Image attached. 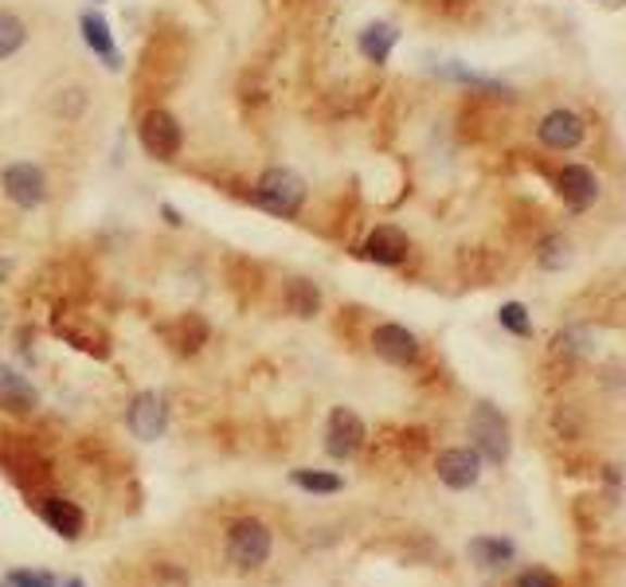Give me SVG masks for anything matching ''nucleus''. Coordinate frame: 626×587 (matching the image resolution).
<instances>
[{
  "label": "nucleus",
  "instance_id": "9b49d317",
  "mask_svg": "<svg viewBox=\"0 0 626 587\" xmlns=\"http://www.w3.org/2000/svg\"><path fill=\"white\" fill-rule=\"evenodd\" d=\"M78 36H83V43L95 51L98 63H102L107 71L126 67V59H122V51H117V43H114V32H110V20L98 9L78 12Z\"/></svg>",
  "mask_w": 626,
  "mask_h": 587
},
{
  "label": "nucleus",
  "instance_id": "cd10ccee",
  "mask_svg": "<svg viewBox=\"0 0 626 587\" xmlns=\"http://www.w3.org/2000/svg\"><path fill=\"white\" fill-rule=\"evenodd\" d=\"M9 274H12V259H0V283H4Z\"/></svg>",
  "mask_w": 626,
  "mask_h": 587
},
{
  "label": "nucleus",
  "instance_id": "f3484780",
  "mask_svg": "<svg viewBox=\"0 0 626 587\" xmlns=\"http://www.w3.org/2000/svg\"><path fill=\"white\" fill-rule=\"evenodd\" d=\"M283 305L286 313H293V317H317L322 313V290H317V283L313 278H302V274H293V278H286L283 286Z\"/></svg>",
  "mask_w": 626,
  "mask_h": 587
},
{
  "label": "nucleus",
  "instance_id": "f8f14e48",
  "mask_svg": "<svg viewBox=\"0 0 626 587\" xmlns=\"http://www.w3.org/2000/svg\"><path fill=\"white\" fill-rule=\"evenodd\" d=\"M435 474L447 489H470L481 478V454L474 447H450L435 462Z\"/></svg>",
  "mask_w": 626,
  "mask_h": 587
},
{
  "label": "nucleus",
  "instance_id": "393cba45",
  "mask_svg": "<svg viewBox=\"0 0 626 587\" xmlns=\"http://www.w3.org/2000/svg\"><path fill=\"white\" fill-rule=\"evenodd\" d=\"M4 587H59V584H55V576H48V572H9Z\"/></svg>",
  "mask_w": 626,
  "mask_h": 587
},
{
  "label": "nucleus",
  "instance_id": "20e7f679",
  "mask_svg": "<svg viewBox=\"0 0 626 587\" xmlns=\"http://www.w3.org/2000/svg\"><path fill=\"white\" fill-rule=\"evenodd\" d=\"M0 188L9 196V204H16L20 212H32V208H43L48 204V173L36 165V161H12L4 165L0 173Z\"/></svg>",
  "mask_w": 626,
  "mask_h": 587
},
{
  "label": "nucleus",
  "instance_id": "6e6552de",
  "mask_svg": "<svg viewBox=\"0 0 626 587\" xmlns=\"http://www.w3.org/2000/svg\"><path fill=\"white\" fill-rule=\"evenodd\" d=\"M364 439H368V430H364V420L356 411L352 408L329 411V423H325V450H329L333 459L337 462L352 459V454L364 447Z\"/></svg>",
  "mask_w": 626,
  "mask_h": 587
},
{
  "label": "nucleus",
  "instance_id": "f257e3e1",
  "mask_svg": "<svg viewBox=\"0 0 626 587\" xmlns=\"http://www.w3.org/2000/svg\"><path fill=\"white\" fill-rule=\"evenodd\" d=\"M305 200H310V185H305V176H298L293 168L286 165H274L266 168L251 188V204L259 212L274 215V220H293V215L302 212Z\"/></svg>",
  "mask_w": 626,
  "mask_h": 587
},
{
  "label": "nucleus",
  "instance_id": "ddd939ff",
  "mask_svg": "<svg viewBox=\"0 0 626 587\" xmlns=\"http://www.w3.org/2000/svg\"><path fill=\"white\" fill-rule=\"evenodd\" d=\"M556 192L572 212H587V208L599 200L603 188H599V176L587 165H564L556 173Z\"/></svg>",
  "mask_w": 626,
  "mask_h": 587
},
{
  "label": "nucleus",
  "instance_id": "b1692460",
  "mask_svg": "<svg viewBox=\"0 0 626 587\" xmlns=\"http://www.w3.org/2000/svg\"><path fill=\"white\" fill-rule=\"evenodd\" d=\"M498 325L513 333V337H533V317H528V310L521 302H505V305H501V310H498Z\"/></svg>",
  "mask_w": 626,
  "mask_h": 587
},
{
  "label": "nucleus",
  "instance_id": "6ab92c4d",
  "mask_svg": "<svg viewBox=\"0 0 626 587\" xmlns=\"http://www.w3.org/2000/svg\"><path fill=\"white\" fill-rule=\"evenodd\" d=\"M513 557H517V548H513V540H505V537L470 540V560L478 567H505V564H513Z\"/></svg>",
  "mask_w": 626,
  "mask_h": 587
},
{
  "label": "nucleus",
  "instance_id": "412c9836",
  "mask_svg": "<svg viewBox=\"0 0 626 587\" xmlns=\"http://www.w3.org/2000/svg\"><path fill=\"white\" fill-rule=\"evenodd\" d=\"M173 341L180 345L185 357H192V352H200L208 345V322L200 317V313H185L173 329Z\"/></svg>",
  "mask_w": 626,
  "mask_h": 587
},
{
  "label": "nucleus",
  "instance_id": "39448f33",
  "mask_svg": "<svg viewBox=\"0 0 626 587\" xmlns=\"http://www.w3.org/2000/svg\"><path fill=\"white\" fill-rule=\"evenodd\" d=\"M470 439H474V450L481 459L501 466L509 459V423L493 403H478L474 415H470Z\"/></svg>",
  "mask_w": 626,
  "mask_h": 587
},
{
  "label": "nucleus",
  "instance_id": "4468645a",
  "mask_svg": "<svg viewBox=\"0 0 626 587\" xmlns=\"http://www.w3.org/2000/svg\"><path fill=\"white\" fill-rule=\"evenodd\" d=\"M396 43H400V28L388 24V20H372V24H364L356 32V48H361V55L368 59L372 67H384L388 55L396 51Z\"/></svg>",
  "mask_w": 626,
  "mask_h": 587
},
{
  "label": "nucleus",
  "instance_id": "9d476101",
  "mask_svg": "<svg viewBox=\"0 0 626 587\" xmlns=\"http://www.w3.org/2000/svg\"><path fill=\"white\" fill-rule=\"evenodd\" d=\"M361 254L376 266H403V263H408V254H411V239H408V232H403V227L376 224L368 235H364Z\"/></svg>",
  "mask_w": 626,
  "mask_h": 587
},
{
  "label": "nucleus",
  "instance_id": "a211bd4d",
  "mask_svg": "<svg viewBox=\"0 0 626 587\" xmlns=\"http://www.w3.org/2000/svg\"><path fill=\"white\" fill-rule=\"evenodd\" d=\"M439 75H442V78H450V83H459V87L478 90V95L513 98V87H505V83H501V78L478 75V71H470L466 63H459V59H450V63H442V67H439Z\"/></svg>",
  "mask_w": 626,
  "mask_h": 587
},
{
  "label": "nucleus",
  "instance_id": "2eb2a0df",
  "mask_svg": "<svg viewBox=\"0 0 626 587\" xmlns=\"http://www.w3.org/2000/svg\"><path fill=\"white\" fill-rule=\"evenodd\" d=\"M0 408L12 411V415H28L39 408V391L28 376H20L16 369L0 364Z\"/></svg>",
  "mask_w": 626,
  "mask_h": 587
},
{
  "label": "nucleus",
  "instance_id": "4be33fe9",
  "mask_svg": "<svg viewBox=\"0 0 626 587\" xmlns=\"http://www.w3.org/2000/svg\"><path fill=\"white\" fill-rule=\"evenodd\" d=\"M28 43V24L16 12H0V63L12 59L20 48Z\"/></svg>",
  "mask_w": 626,
  "mask_h": 587
},
{
  "label": "nucleus",
  "instance_id": "dca6fc26",
  "mask_svg": "<svg viewBox=\"0 0 626 587\" xmlns=\"http://www.w3.org/2000/svg\"><path fill=\"white\" fill-rule=\"evenodd\" d=\"M39 517L48 521L51 533H59L63 540L83 537V525H87V521H83V509L67 498H43L39 501Z\"/></svg>",
  "mask_w": 626,
  "mask_h": 587
},
{
  "label": "nucleus",
  "instance_id": "bb28decb",
  "mask_svg": "<svg viewBox=\"0 0 626 587\" xmlns=\"http://www.w3.org/2000/svg\"><path fill=\"white\" fill-rule=\"evenodd\" d=\"M161 215H165V224H173V227L185 224V215H180V208H173V204H161Z\"/></svg>",
  "mask_w": 626,
  "mask_h": 587
},
{
  "label": "nucleus",
  "instance_id": "c756f323",
  "mask_svg": "<svg viewBox=\"0 0 626 587\" xmlns=\"http://www.w3.org/2000/svg\"><path fill=\"white\" fill-rule=\"evenodd\" d=\"M95 4H107V0H95Z\"/></svg>",
  "mask_w": 626,
  "mask_h": 587
},
{
  "label": "nucleus",
  "instance_id": "1a4fd4ad",
  "mask_svg": "<svg viewBox=\"0 0 626 587\" xmlns=\"http://www.w3.org/2000/svg\"><path fill=\"white\" fill-rule=\"evenodd\" d=\"M372 352H376L384 364L408 369V364L420 361V337H415L408 325L384 322V325H376V329H372Z\"/></svg>",
  "mask_w": 626,
  "mask_h": 587
},
{
  "label": "nucleus",
  "instance_id": "7ed1b4c3",
  "mask_svg": "<svg viewBox=\"0 0 626 587\" xmlns=\"http://www.w3.org/2000/svg\"><path fill=\"white\" fill-rule=\"evenodd\" d=\"M271 548H274V533L271 525H263L259 517H239L227 528V560H231L235 567H243V572L263 567L266 557H271Z\"/></svg>",
  "mask_w": 626,
  "mask_h": 587
},
{
  "label": "nucleus",
  "instance_id": "f03ea898",
  "mask_svg": "<svg viewBox=\"0 0 626 587\" xmlns=\"http://www.w3.org/2000/svg\"><path fill=\"white\" fill-rule=\"evenodd\" d=\"M137 146L146 149V157L161 161V165L176 161V153L185 149V126H180V117L161 107L146 110V114L137 117Z\"/></svg>",
  "mask_w": 626,
  "mask_h": 587
},
{
  "label": "nucleus",
  "instance_id": "5701e85b",
  "mask_svg": "<svg viewBox=\"0 0 626 587\" xmlns=\"http://www.w3.org/2000/svg\"><path fill=\"white\" fill-rule=\"evenodd\" d=\"M290 482L305 494H337L345 486L341 474H333V470H293Z\"/></svg>",
  "mask_w": 626,
  "mask_h": 587
},
{
  "label": "nucleus",
  "instance_id": "aec40b11",
  "mask_svg": "<svg viewBox=\"0 0 626 587\" xmlns=\"http://www.w3.org/2000/svg\"><path fill=\"white\" fill-rule=\"evenodd\" d=\"M567 259H572V243H567L564 232H548L537 243V266L540 271H564Z\"/></svg>",
  "mask_w": 626,
  "mask_h": 587
},
{
  "label": "nucleus",
  "instance_id": "a878e982",
  "mask_svg": "<svg viewBox=\"0 0 626 587\" xmlns=\"http://www.w3.org/2000/svg\"><path fill=\"white\" fill-rule=\"evenodd\" d=\"M517 587H560V584L552 572H544V567H528L525 576L517 579Z\"/></svg>",
  "mask_w": 626,
  "mask_h": 587
},
{
  "label": "nucleus",
  "instance_id": "423d86ee",
  "mask_svg": "<svg viewBox=\"0 0 626 587\" xmlns=\"http://www.w3.org/2000/svg\"><path fill=\"white\" fill-rule=\"evenodd\" d=\"M584 137H587V122L576 110L556 107L537 122V141L544 149H552V153H572V149L584 146Z\"/></svg>",
  "mask_w": 626,
  "mask_h": 587
},
{
  "label": "nucleus",
  "instance_id": "0eeeda50",
  "mask_svg": "<svg viewBox=\"0 0 626 587\" xmlns=\"http://www.w3.org/2000/svg\"><path fill=\"white\" fill-rule=\"evenodd\" d=\"M126 427L134 430V439H161L168 430V400L161 391H137L126 408Z\"/></svg>",
  "mask_w": 626,
  "mask_h": 587
},
{
  "label": "nucleus",
  "instance_id": "c85d7f7f",
  "mask_svg": "<svg viewBox=\"0 0 626 587\" xmlns=\"http://www.w3.org/2000/svg\"><path fill=\"white\" fill-rule=\"evenodd\" d=\"M63 587H87V584H83V579H78V576H71V579H67V584H63Z\"/></svg>",
  "mask_w": 626,
  "mask_h": 587
}]
</instances>
